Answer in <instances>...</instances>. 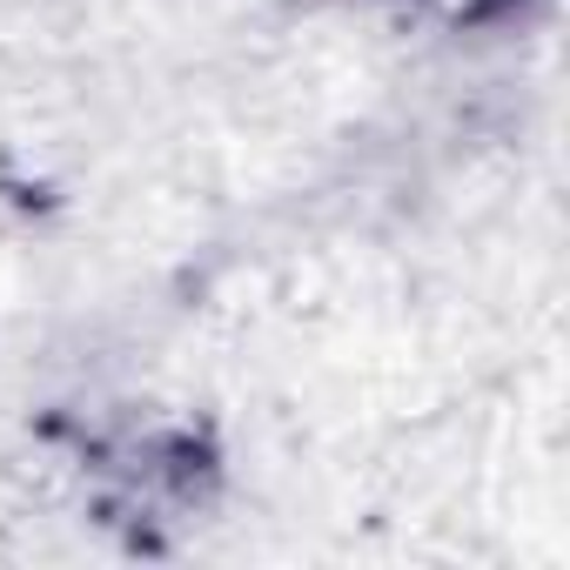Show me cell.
<instances>
[{"label": "cell", "mask_w": 570, "mask_h": 570, "mask_svg": "<svg viewBox=\"0 0 570 570\" xmlns=\"http://www.w3.org/2000/svg\"><path fill=\"white\" fill-rule=\"evenodd\" d=\"M88 510L128 550H168L222 490V450L188 416H141L115 423L81 443Z\"/></svg>", "instance_id": "obj_1"}]
</instances>
